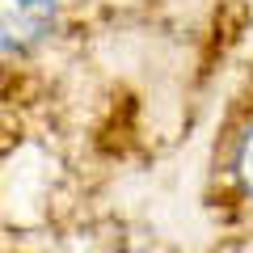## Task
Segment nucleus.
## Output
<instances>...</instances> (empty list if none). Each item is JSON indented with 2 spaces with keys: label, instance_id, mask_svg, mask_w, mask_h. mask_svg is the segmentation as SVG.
Segmentation results:
<instances>
[{
  "label": "nucleus",
  "instance_id": "1",
  "mask_svg": "<svg viewBox=\"0 0 253 253\" xmlns=\"http://www.w3.org/2000/svg\"><path fill=\"white\" fill-rule=\"evenodd\" d=\"M55 21V0H0L4 51H30Z\"/></svg>",
  "mask_w": 253,
  "mask_h": 253
},
{
  "label": "nucleus",
  "instance_id": "2",
  "mask_svg": "<svg viewBox=\"0 0 253 253\" xmlns=\"http://www.w3.org/2000/svg\"><path fill=\"white\" fill-rule=\"evenodd\" d=\"M236 177H241V186L253 194V126L241 135V144H236Z\"/></svg>",
  "mask_w": 253,
  "mask_h": 253
}]
</instances>
